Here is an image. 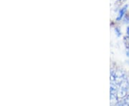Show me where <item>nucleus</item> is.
<instances>
[{"mask_svg": "<svg viewBox=\"0 0 129 106\" xmlns=\"http://www.w3.org/2000/svg\"><path fill=\"white\" fill-rule=\"evenodd\" d=\"M128 49H129V44H128Z\"/></svg>", "mask_w": 129, "mask_h": 106, "instance_id": "nucleus-6", "label": "nucleus"}, {"mask_svg": "<svg viewBox=\"0 0 129 106\" xmlns=\"http://www.w3.org/2000/svg\"><path fill=\"white\" fill-rule=\"evenodd\" d=\"M118 1H121V0H118Z\"/></svg>", "mask_w": 129, "mask_h": 106, "instance_id": "nucleus-7", "label": "nucleus"}, {"mask_svg": "<svg viewBox=\"0 0 129 106\" xmlns=\"http://www.w3.org/2000/svg\"><path fill=\"white\" fill-rule=\"evenodd\" d=\"M123 22L125 24H129V14H126L123 18Z\"/></svg>", "mask_w": 129, "mask_h": 106, "instance_id": "nucleus-3", "label": "nucleus"}, {"mask_svg": "<svg viewBox=\"0 0 129 106\" xmlns=\"http://www.w3.org/2000/svg\"><path fill=\"white\" fill-rule=\"evenodd\" d=\"M126 34H127V35L129 36V26H127V28H126Z\"/></svg>", "mask_w": 129, "mask_h": 106, "instance_id": "nucleus-4", "label": "nucleus"}, {"mask_svg": "<svg viewBox=\"0 0 129 106\" xmlns=\"http://www.w3.org/2000/svg\"><path fill=\"white\" fill-rule=\"evenodd\" d=\"M128 6L126 4L122 8V9H120V11H119V12H118V16L116 17V21H118V22H119L120 21L122 18H123V16H124L125 13V12H126V10L128 9Z\"/></svg>", "mask_w": 129, "mask_h": 106, "instance_id": "nucleus-1", "label": "nucleus"}, {"mask_svg": "<svg viewBox=\"0 0 129 106\" xmlns=\"http://www.w3.org/2000/svg\"><path fill=\"white\" fill-rule=\"evenodd\" d=\"M126 56H128V57H129V49L128 48L127 49V51H126Z\"/></svg>", "mask_w": 129, "mask_h": 106, "instance_id": "nucleus-5", "label": "nucleus"}, {"mask_svg": "<svg viewBox=\"0 0 129 106\" xmlns=\"http://www.w3.org/2000/svg\"><path fill=\"white\" fill-rule=\"evenodd\" d=\"M115 34H116V36H117L120 37V36H121V32H120V30L119 28L115 27Z\"/></svg>", "mask_w": 129, "mask_h": 106, "instance_id": "nucleus-2", "label": "nucleus"}]
</instances>
